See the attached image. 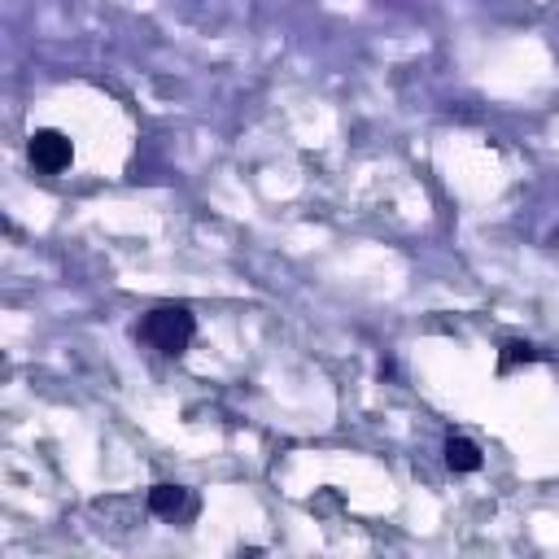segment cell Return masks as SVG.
Masks as SVG:
<instances>
[{
  "instance_id": "1",
  "label": "cell",
  "mask_w": 559,
  "mask_h": 559,
  "mask_svg": "<svg viewBox=\"0 0 559 559\" xmlns=\"http://www.w3.org/2000/svg\"><path fill=\"white\" fill-rule=\"evenodd\" d=\"M135 332H140V341H148L153 349L179 358V354L192 345V336H197V314H192L183 301H162V306H153V310L140 319Z\"/></svg>"
},
{
  "instance_id": "2",
  "label": "cell",
  "mask_w": 559,
  "mask_h": 559,
  "mask_svg": "<svg viewBox=\"0 0 559 559\" xmlns=\"http://www.w3.org/2000/svg\"><path fill=\"white\" fill-rule=\"evenodd\" d=\"M26 157H31V166H35L39 175H61V170H70V162H74V144H70L66 131L39 127V131H31V140H26Z\"/></svg>"
},
{
  "instance_id": "3",
  "label": "cell",
  "mask_w": 559,
  "mask_h": 559,
  "mask_svg": "<svg viewBox=\"0 0 559 559\" xmlns=\"http://www.w3.org/2000/svg\"><path fill=\"white\" fill-rule=\"evenodd\" d=\"M148 511L162 515V520L183 515V511H188V489H183V485H170V480L153 485V489H148Z\"/></svg>"
},
{
  "instance_id": "4",
  "label": "cell",
  "mask_w": 559,
  "mask_h": 559,
  "mask_svg": "<svg viewBox=\"0 0 559 559\" xmlns=\"http://www.w3.org/2000/svg\"><path fill=\"white\" fill-rule=\"evenodd\" d=\"M480 445L472 437H445V467L450 472H480Z\"/></svg>"
},
{
  "instance_id": "5",
  "label": "cell",
  "mask_w": 559,
  "mask_h": 559,
  "mask_svg": "<svg viewBox=\"0 0 559 559\" xmlns=\"http://www.w3.org/2000/svg\"><path fill=\"white\" fill-rule=\"evenodd\" d=\"M537 358H542L537 345H528V341H507V345L498 349V376H511L515 367H528V362H537Z\"/></svg>"
}]
</instances>
